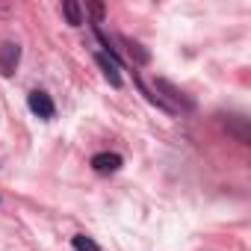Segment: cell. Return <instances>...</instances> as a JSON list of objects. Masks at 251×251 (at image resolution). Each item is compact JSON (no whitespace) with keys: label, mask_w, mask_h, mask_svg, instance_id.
Returning <instances> with one entry per match:
<instances>
[{"label":"cell","mask_w":251,"mask_h":251,"mask_svg":"<svg viewBox=\"0 0 251 251\" xmlns=\"http://www.w3.org/2000/svg\"><path fill=\"white\" fill-rule=\"evenodd\" d=\"M27 106H30V112H33L36 118H42V121H53V118H56V103H53V98H50L48 92H42V89H33V92L27 95Z\"/></svg>","instance_id":"obj_1"},{"label":"cell","mask_w":251,"mask_h":251,"mask_svg":"<svg viewBox=\"0 0 251 251\" xmlns=\"http://www.w3.org/2000/svg\"><path fill=\"white\" fill-rule=\"evenodd\" d=\"M89 166H92V172H98V175H115V172L124 166V157L115 154V151H98V154L89 160Z\"/></svg>","instance_id":"obj_2"},{"label":"cell","mask_w":251,"mask_h":251,"mask_svg":"<svg viewBox=\"0 0 251 251\" xmlns=\"http://www.w3.org/2000/svg\"><path fill=\"white\" fill-rule=\"evenodd\" d=\"M18 62H21V45L18 42H3L0 45V74L12 77L18 71Z\"/></svg>","instance_id":"obj_3"},{"label":"cell","mask_w":251,"mask_h":251,"mask_svg":"<svg viewBox=\"0 0 251 251\" xmlns=\"http://www.w3.org/2000/svg\"><path fill=\"white\" fill-rule=\"evenodd\" d=\"M154 89H157V92H166V98H169V100H175V112H177V106H180V109H195V100H192V98H186V95H183L177 86H172L169 80L157 77V80H154Z\"/></svg>","instance_id":"obj_4"},{"label":"cell","mask_w":251,"mask_h":251,"mask_svg":"<svg viewBox=\"0 0 251 251\" xmlns=\"http://www.w3.org/2000/svg\"><path fill=\"white\" fill-rule=\"evenodd\" d=\"M95 62H98V68L103 71V77L109 80V86L112 89H121L124 86V80H121V68L109 59V56H103V53H95Z\"/></svg>","instance_id":"obj_5"},{"label":"cell","mask_w":251,"mask_h":251,"mask_svg":"<svg viewBox=\"0 0 251 251\" xmlns=\"http://www.w3.org/2000/svg\"><path fill=\"white\" fill-rule=\"evenodd\" d=\"M121 45L127 48V56L133 59V65H148L151 62V50H145L136 39H130V36H121Z\"/></svg>","instance_id":"obj_6"},{"label":"cell","mask_w":251,"mask_h":251,"mask_svg":"<svg viewBox=\"0 0 251 251\" xmlns=\"http://www.w3.org/2000/svg\"><path fill=\"white\" fill-rule=\"evenodd\" d=\"M62 15H65V21L71 27H80L83 24V6L77 3V0H65V3H62Z\"/></svg>","instance_id":"obj_7"},{"label":"cell","mask_w":251,"mask_h":251,"mask_svg":"<svg viewBox=\"0 0 251 251\" xmlns=\"http://www.w3.org/2000/svg\"><path fill=\"white\" fill-rule=\"evenodd\" d=\"M71 248H74V251H100V245H98L92 236H86V233L71 236Z\"/></svg>","instance_id":"obj_8"},{"label":"cell","mask_w":251,"mask_h":251,"mask_svg":"<svg viewBox=\"0 0 251 251\" xmlns=\"http://www.w3.org/2000/svg\"><path fill=\"white\" fill-rule=\"evenodd\" d=\"M86 9L95 15V21H92V24H100V18H103V12H106V9H103V3H86Z\"/></svg>","instance_id":"obj_9"}]
</instances>
